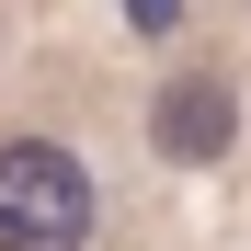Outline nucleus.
<instances>
[{
  "label": "nucleus",
  "instance_id": "obj_1",
  "mask_svg": "<svg viewBox=\"0 0 251 251\" xmlns=\"http://www.w3.org/2000/svg\"><path fill=\"white\" fill-rule=\"evenodd\" d=\"M92 240V172L46 137L0 149V251H80Z\"/></svg>",
  "mask_w": 251,
  "mask_h": 251
},
{
  "label": "nucleus",
  "instance_id": "obj_2",
  "mask_svg": "<svg viewBox=\"0 0 251 251\" xmlns=\"http://www.w3.org/2000/svg\"><path fill=\"white\" fill-rule=\"evenodd\" d=\"M228 137H240L228 80H172V92L149 103V149L160 160H228Z\"/></svg>",
  "mask_w": 251,
  "mask_h": 251
},
{
  "label": "nucleus",
  "instance_id": "obj_3",
  "mask_svg": "<svg viewBox=\"0 0 251 251\" xmlns=\"http://www.w3.org/2000/svg\"><path fill=\"white\" fill-rule=\"evenodd\" d=\"M126 23H137V34H172V23H183V0H126Z\"/></svg>",
  "mask_w": 251,
  "mask_h": 251
}]
</instances>
